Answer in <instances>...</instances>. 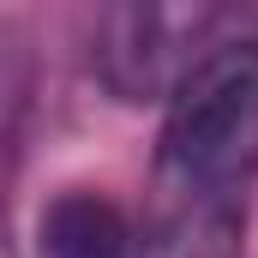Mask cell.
I'll list each match as a JSON object with an SVG mask.
<instances>
[{
    "mask_svg": "<svg viewBox=\"0 0 258 258\" xmlns=\"http://www.w3.org/2000/svg\"><path fill=\"white\" fill-rule=\"evenodd\" d=\"M258 192V42H210L162 108L138 258H240Z\"/></svg>",
    "mask_w": 258,
    "mask_h": 258,
    "instance_id": "1",
    "label": "cell"
},
{
    "mask_svg": "<svg viewBox=\"0 0 258 258\" xmlns=\"http://www.w3.org/2000/svg\"><path fill=\"white\" fill-rule=\"evenodd\" d=\"M180 30H204V12L108 6L90 30V66L120 102H168L204 48H180Z\"/></svg>",
    "mask_w": 258,
    "mask_h": 258,
    "instance_id": "2",
    "label": "cell"
},
{
    "mask_svg": "<svg viewBox=\"0 0 258 258\" xmlns=\"http://www.w3.org/2000/svg\"><path fill=\"white\" fill-rule=\"evenodd\" d=\"M42 258H138V234L120 204L90 186H66L42 210Z\"/></svg>",
    "mask_w": 258,
    "mask_h": 258,
    "instance_id": "3",
    "label": "cell"
}]
</instances>
